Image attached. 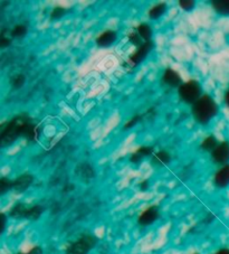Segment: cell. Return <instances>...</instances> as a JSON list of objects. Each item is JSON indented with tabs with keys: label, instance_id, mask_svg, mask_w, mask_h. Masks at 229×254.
Listing matches in <instances>:
<instances>
[{
	"label": "cell",
	"instance_id": "obj_1",
	"mask_svg": "<svg viewBox=\"0 0 229 254\" xmlns=\"http://www.w3.org/2000/svg\"><path fill=\"white\" fill-rule=\"evenodd\" d=\"M39 128L36 125H33L27 117L19 116L8 122L0 134L1 147L9 146L16 141L17 138L25 137L32 141L37 140L39 137Z\"/></svg>",
	"mask_w": 229,
	"mask_h": 254
},
{
	"label": "cell",
	"instance_id": "obj_2",
	"mask_svg": "<svg viewBox=\"0 0 229 254\" xmlns=\"http://www.w3.org/2000/svg\"><path fill=\"white\" fill-rule=\"evenodd\" d=\"M192 115L200 125H208L218 115V106L210 95L206 94L192 104Z\"/></svg>",
	"mask_w": 229,
	"mask_h": 254
},
{
	"label": "cell",
	"instance_id": "obj_3",
	"mask_svg": "<svg viewBox=\"0 0 229 254\" xmlns=\"http://www.w3.org/2000/svg\"><path fill=\"white\" fill-rule=\"evenodd\" d=\"M178 93L180 99L188 104H195L201 98L202 89L198 81H188L179 86Z\"/></svg>",
	"mask_w": 229,
	"mask_h": 254
},
{
	"label": "cell",
	"instance_id": "obj_4",
	"mask_svg": "<svg viewBox=\"0 0 229 254\" xmlns=\"http://www.w3.org/2000/svg\"><path fill=\"white\" fill-rule=\"evenodd\" d=\"M96 243H98V239L94 235L84 234L77 241L68 245V248L66 249V254H87L95 247Z\"/></svg>",
	"mask_w": 229,
	"mask_h": 254
},
{
	"label": "cell",
	"instance_id": "obj_5",
	"mask_svg": "<svg viewBox=\"0 0 229 254\" xmlns=\"http://www.w3.org/2000/svg\"><path fill=\"white\" fill-rule=\"evenodd\" d=\"M213 161L218 165H228L229 164V141L220 142L215 150L211 152Z\"/></svg>",
	"mask_w": 229,
	"mask_h": 254
},
{
	"label": "cell",
	"instance_id": "obj_6",
	"mask_svg": "<svg viewBox=\"0 0 229 254\" xmlns=\"http://www.w3.org/2000/svg\"><path fill=\"white\" fill-rule=\"evenodd\" d=\"M159 208L156 205H153V206L148 207L145 211L140 214L138 222L141 226H149L153 224L159 218Z\"/></svg>",
	"mask_w": 229,
	"mask_h": 254
},
{
	"label": "cell",
	"instance_id": "obj_7",
	"mask_svg": "<svg viewBox=\"0 0 229 254\" xmlns=\"http://www.w3.org/2000/svg\"><path fill=\"white\" fill-rule=\"evenodd\" d=\"M153 47V43L151 42H144L143 45H141L138 50L135 51V53L132 54L130 56L129 61L131 62V64L135 66V65H139L142 61L147 58V55L149 54V52L152 50Z\"/></svg>",
	"mask_w": 229,
	"mask_h": 254
},
{
	"label": "cell",
	"instance_id": "obj_8",
	"mask_svg": "<svg viewBox=\"0 0 229 254\" xmlns=\"http://www.w3.org/2000/svg\"><path fill=\"white\" fill-rule=\"evenodd\" d=\"M34 182V176L30 174H23L20 175L18 178H16L14 181V186H12V190L18 194H21L28 190Z\"/></svg>",
	"mask_w": 229,
	"mask_h": 254
},
{
	"label": "cell",
	"instance_id": "obj_9",
	"mask_svg": "<svg viewBox=\"0 0 229 254\" xmlns=\"http://www.w3.org/2000/svg\"><path fill=\"white\" fill-rule=\"evenodd\" d=\"M214 183L218 188H227L229 186V164L223 166L215 174Z\"/></svg>",
	"mask_w": 229,
	"mask_h": 254
},
{
	"label": "cell",
	"instance_id": "obj_10",
	"mask_svg": "<svg viewBox=\"0 0 229 254\" xmlns=\"http://www.w3.org/2000/svg\"><path fill=\"white\" fill-rule=\"evenodd\" d=\"M162 81H164L165 84L171 87H177L182 84V78L180 76V74L178 72H175L172 68L166 69L164 76H162Z\"/></svg>",
	"mask_w": 229,
	"mask_h": 254
},
{
	"label": "cell",
	"instance_id": "obj_11",
	"mask_svg": "<svg viewBox=\"0 0 229 254\" xmlns=\"http://www.w3.org/2000/svg\"><path fill=\"white\" fill-rule=\"evenodd\" d=\"M116 39V32H114V30H105V32H103L98 38H96V44H98L100 47H110L113 45Z\"/></svg>",
	"mask_w": 229,
	"mask_h": 254
},
{
	"label": "cell",
	"instance_id": "obj_12",
	"mask_svg": "<svg viewBox=\"0 0 229 254\" xmlns=\"http://www.w3.org/2000/svg\"><path fill=\"white\" fill-rule=\"evenodd\" d=\"M43 212H44V207L41 206V205H34V206H30V207L26 206L23 214V218H26V220H30V221H37L38 218L42 216Z\"/></svg>",
	"mask_w": 229,
	"mask_h": 254
},
{
	"label": "cell",
	"instance_id": "obj_13",
	"mask_svg": "<svg viewBox=\"0 0 229 254\" xmlns=\"http://www.w3.org/2000/svg\"><path fill=\"white\" fill-rule=\"evenodd\" d=\"M170 161H171V156L165 150L157 152L156 155L152 156V159H151V163L156 166L168 165Z\"/></svg>",
	"mask_w": 229,
	"mask_h": 254
},
{
	"label": "cell",
	"instance_id": "obj_14",
	"mask_svg": "<svg viewBox=\"0 0 229 254\" xmlns=\"http://www.w3.org/2000/svg\"><path fill=\"white\" fill-rule=\"evenodd\" d=\"M213 8L217 14L229 17V0H215Z\"/></svg>",
	"mask_w": 229,
	"mask_h": 254
},
{
	"label": "cell",
	"instance_id": "obj_15",
	"mask_svg": "<svg viewBox=\"0 0 229 254\" xmlns=\"http://www.w3.org/2000/svg\"><path fill=\"white\" fill-rule=\"evenodd\" d=\"M136 32L141 36V38L143 39L144 42H151L152 38V28L150 27V25L142 23L138 26L136 28Z\"/></svg>",
	"mask_w": 229,
	"mask_h": 254
},
{
	"label": "cell",
	"instance_id": "obj_16",
	"mask_svg": "<svg viewBox=\"0 0 229 254\" xmlns=\"http://www.w3.org/2000/svg\"><path fill=\"white\" fill-rule=\"evenodd\" d=\"M167 10V6L166 3H158V5L153 6L151 9L149 10V18L150 19H158L160 18L161 16L165 15V12Z\"/></svg>",
	"mask_w": 229,
	"mask_h": 254
},
{
	"label": "cell",
	"instance_id": "obj_17",
	"mask_svg": "<svg viewBox=\"0 0 229 254\" xmlns=\"http://www.w3.org/2000/svg\"><path fill=\"white\" fill-rule=\"evenodd\" d=\"M218 144H219V142H218L217 138H216L215 135H209V137L205 138L204 141L201 142V149L202 150L213 152Z\"/></svg>",
	"mask_w": 229,
	"mask_h": 254
},
{
	"label": "cell",
	"instance_id": "obj_18",
	"mask_svg": "<svg viewBox=\"0 0 229 254\" xmlns=\"http://www.w3.org/2000/svg\"><path fill=\"white\" fill-rule=\"evenodd\" d=\"M26 208V205L23 203H17L14 207L11 208L9 216L12 218H23V214Z\"/></svg>",
	"mask_w": 229,
	"mask_h": 254
},
{
	"label": "cell",
	"instance_id": "obj_19",
	"mask_svg": "<svg viewBox=\"0 0 229 254\" xmlns=\"http://www.w3.org/2000/svg\"><path fill=\"white\" fill-rule=\"evenodd\" d=\"M12 186H14V181L5 177L1 178L0 179V194L5 195L8 190H12Z\"/></svg>",
	"mask_w": 229,
	"mask_h": 254
},
{
	"label": "cell",
	"instance_id": "obj_20",
	"mask_svg": "<svg viewBox=\"0 0 229 254\" xmlns=\"http://www.w3.org/2000/svg\"><path fill=\"white\" fill-rule=\"evenodd\" d=\"M27 26L26 25H17L15 28L11 30V36L14 38H21L27 34Z\"/></svg>",
	"mask_w": 229,
	"mask_h": 254
},
{
	"label": "cell",
	"instance_id": "obj_21",
	"mask_svg": "<svg viewBox=\"0 0 229 254\" xmlns=\"http://www.w3.org/2000/svg\"><path fill=\"white\" fill-rule=\"evenodd\" d=\"M66 14V9L63 7H56L53 9L52 14H51V19L52 20H56V19H59L61 17L65 16Z\"/></svg>",
	"mask_w": 229,
	"mask_h": 254
},
{
	"label": "cell",
	"instance_id": "obj_22",
	"mask_svg": "<svg viewBox=\"0 0 229 254\" xmlns=\"http://www.w3.org/2000/svg\"><path fill=\"white\" fill-rule=\"evenodd\" d=\"M129 39H130V42H131L132 44H133L134 46L138 47V48H139L141 45H143V43H144V42H142L143 39L141 38V36L138 34V32H136V33H134V32L131 33V34L129 35Z\"/></svg>",
	"mask_w": 229,
	"mask_h": 254
},
{
	"label": "cell",
	"instance_id": "obj_23",
	"mask_svg": "<svg viewBox=\"0 0 229 254\" xmlns=\"http://www.w3.org/2000/svg\"><path fill=\"white\" fill-rule=\"evenodd\" d=\"M153 147H149V146H143V147H140L138 148V150H136V152L138 154H140L141 156L143 157H149V156H152L153 155Z\"/></svg>",
	"mask_w": 229,
	"mask_h": 254
},
{
	"label": "cell",
	"instance_id": "obj_24",
	"mask_svg": "<svg viewBox=\"0 0 229 254\" xmlns=\"http://www.w3.org/2000/svg\"><path fill=\"white\" fill-rule=\"evenodd\" d=\"M24 83H25V76L23 75V74L16 75L11 81V84L15 87V89H20V87L24 85Z\"/></svg>",
	"mask_w": 229,
	"mask_h": 254
},
{
	"label": "cell",
	"instance_id": "obj_25",
	"mask_svg": "<svg viewBox=\"0 0 229 254\" xmlns=\"http://www.w3.org/2000/svg\"><path fill=\"white\" fill-rule=\"evenodd\" d=\"M195 5L196 3L195 1H192V0H181V1H179V6L186 11L192 10L193 8H195Z\"/></svg>",
	"mask_w": 229,
	"mask_h": 254
},
{
	"label": "cell",
	"instance_id": "obj_26",
	"mask_svg": "<svg viewBox=\"0 0 229 254\" xmlns=\"http://www.w3.org/2000/svg\"><path fill=\"white\" fill-rule=\"evenodd\" d=\"M141 116H135V117H133L132 118L131 120H129L126 122V124L124 125V129H131V128H133V127L135 126V125H138L139 122H140V120H141Z\"/></svg>",
	"mask_w": 229,
	"mask_h": 254
},
{
	"label": "cell",
	"instance_id": "obj_27",
	"mask_svg": "<svg viewBox=\"0 0 229 254\" xmlns=\"http://www.w3.org/2000/svg\"><path fill=\"white\" fill-rule=\"evenodd\" d=\"M143 159V157L142 156H141L140 154H138V152H134V154L133 155H132L131 156V158H130V160H131V163H133V164H139L140 163V161L141 160H142Z\"/></svg>",
	"mask_w": 229,
	"mask_h": 254
},
{
	"label": "cell",
	"instance_id": "obj_28",
	"mask_svg": "<svg viewBox=\"0 0 229 254\" xmlns=\"http://www.w3.org/2000/svg\"><path fill=\"white\" fill-rule=\"evenodd\" d=\"M10 44H11L10 39H9V38H6L5 36H2L1 39H0V47L5 48V47H7V46H9Z\"/></svg>",
	"mask_w": 229,
	"mask_h": 254
},
{
	"label": "cell",
	"instance_id": "obj_29",
	"mask_svg": "<svg viewBox=\"0 0 229 254\" xmlns=\"http://www.w3.org/2000/svg\"><path fill=\"white\" fill-rule=\"evenodd\" d=\"M27 254H43V250L41 247H34Z\"/></svg>",
	"mask_w": 229,
	"mask_h": 254
},
{
	"label": "cell",
	"instance_id": "obj_30",
	"mask_svg": "<svg viewBox=\"0 0 229 254\" xmlns=\"http://www.w3.org/2000/svg\"><path fill=\"white\" fill-rule=\"evenodd\" d=\"M140 188H141V190L142 191H145L149 188V182L148 181H143L142 183L140 184Z\"/></svg>",
	"mask_w": 229,
	"mask_h": 254
},
{
	"label": "cell",
	"instance_id": "obj_31",
	"mask_svg": "<svg viewBox=\"0 0 229 254\" xmlns=\"http://www.w3.org/2000/svg\"><path fill=\"white\" fill-rule=\"evenodd\" d=\"M6 220H7L6 215H5V214H3V213H1V223H2V225H1V232L5 231V227H6Z\"/></svg>",
	"mask_w": 229,
	"mask_h": 254
},
{
	"label": "cell",
	"instance_id": "obj_32",
	"mask_svg": "<svg viewBox=\"0 0 229 254\" xmlns=\"http://www.w3.org/2000/svg\"><path fill=\"white\" fill-rule=\"evenodd\" d=\"M225 103H226V106L229 108V89L226 91V93H225Z\"/></svg>",
	"mask_w": 229,
	"mask_h": 254
},
{
	"label": "cell",
	"instance_id": "obj_33",
	"mask_svg": "<svg viewBox=\"0 0 229 254\" xmlns=\"http://www.w3.org/2000/svg\"><path fill=\"white\" fill-rule=\"evenodd\" d=\"M215 254H229V249H220Z\"/></svg>",
	"mask_w": 229,
	"mask_h": 254
},
{
	"label": "cell",
	"instance_id": "obj_34",
	"mask_svg": "<svg viewBox=\"0 0 229 254\" xmlns=\"http://www.w3.org/2000/svg\"><path fill=\"white\" fill-rule=\"evenodd\" d=\"M193 254H199V253H193Z\"/></svg>",
	"mask_w": 229,
	"mask_h": 254
},
{
	"label": "cell",
	"instance_id": "obj_35",
	"mask_svg": "<svg viewBox=\"0 0 229 254\" xmlns=\"http://www.w3.org/2000/svg\"><path fill=\"white\" fill-rule=\"evenodd\" d=\"M19 254H25V253H19Z\"/></svg>",
	"mask_w": 229,
	"mask_h": 254
}]
</instances>
